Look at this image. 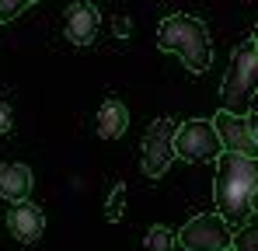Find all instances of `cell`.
I'll return each instance as SVG.
<instances>
[{
    "instance_id": "obj_6",
    "label": "cell",
    "mask_w": 258,
    "mask_h": 251,
    "mask_svg": "<svg viewBox=\"0 0 258 251\" xmlns=\"http://www.w3.org/2000/svg\"><path fill=\"white\" fill-rule=\"evenodd\" d=\"M171 161H174V122L171 119H157V122H150L147 136H143V157H140L143 174L157 178V174L168 171Z\"/></svg>"
},
{
    "instance_id": "obj_12",
    "label": "cell",
    "mask_w": 258,
    "mask_h": 251,
    "mask_svg": "<svg viewBox=\"0 0 258 251\" xmlns=\"http://www.w3.org/2000/svg\"><path fill=\"white\" fill-rule=\"evenodd\" d=\"M171 248H174V234L168 227H150V230H147L143 251H171Z\"/></svg>"
},
{
    "instance_id": "obj_22",
    "label": "cell",
    "mask_w": 258,
    "mask_h": 251,
    "mask_svg": "<svg viewBox=\"0 0 258 251\" xmlns=\"http://www.w3.org/2000/svg\"><path fill=\"white\" fill-rule=\"evenodd\" d=\"M223 251H230V248H223Z\"/></svg>"
},
{
    "instance_id": "obj_19",
    "label": "cell",
    "mask_w": 258,
    "mask_h": 251,
    "mask_svg": "<svg viewBox=\"0 0 258 251\" xmlns=\"http://www.w3.org/2000/svg\"><path fill=\"white\" fill-rule=\"evenodd\" d=\"M251 213H258V192H255V199H251Z\"/></svg>"
},
{
    "instance_id": "obj_13",
    "label": "cell",
    "mask_w": 258,
    "mask_h": 251,
    "mask_svg": "<svg viewBox=\"0 0 258 251\" xmlns=\"http://www.w3.org/2000/svg\"><path fill=\"white\" fill-rule=\"evenodd\" d=\"M230 251H258V223H248L237 234H230Z\"/></svg>"
},
{
    "instance_id": "obj_14",
    "label": "cell",
    "mask_w": 258,
    "mask_h": 251,
    "mask_svg": "<svg viewBox=\"0 0 258 251\" xmlns=\"http://www.w3.org/2000/svg\"><path fill=\"white\" fill-rule=\"evenodd\" d=\"M126 213V185H115L112 196H108V206H105V220L108 223H119Z\"/></svg>"
},
{
    "instance_id": "obj_4",
    "label": "cell",
    "mask_w": 258,
    "mask_h": 251,
    "mask_svg": "<svg viewBox=\"0 0 258 251\" xmlns=\"http://www.w3.org/2000/svg\"><path fill=\"white\" fill-rule=\"evenodd\" d=\"M223 154L220 136L210 119H192L185 126H174V157L181 161H213Z\"/></svg>"
},
{
    "instance_id": "obj_3",
    "label": "cell",
    "mask_w": 258,
    "mask_h": 251,
    "mask_svg": "<svg viewBox=\"0 0 258 251\" xmlns=\"http://www.w3.org/2000/svg\"><path fill=\"white\" fill-rule=\"evenodd\" d=\"M255 91H258V49H255V42H241L234 49V56H230L227 77H223V87H220L223 112L244 115L251 108Z\"/></svg>"
},
{
    "instance_id": "obj_10",
    "label": "cell",
    "mask_w": 258,
    "mask_h": 251,
    "mask_svg": "<svg viewBox=\"0 0 258 251\" xmlns=\"http://www.w3.org/2000/svg\"><path fill=\"white\" fill-rule=\"evenodd\" d=\"M28 196H32V171L18 161L0 164V199L14 206V203H25Z\"/></svg>"
},
{
    "instance_id": "obj_2",
    "label": "cell",
    "mask_w": 258,
    "mask_h": 251,
    "mask_svg": "<svg viewBox=\"0 0 258 251\" xmlns=\"http://www.w3.org/2000/svg\"><path fill=\"white\" fill-rule=\"evenodd\" d=\"M157 49L174 52L178 59H185V67L192 74H206L210 63H213L210 32L192 14H171V18H164L161 28H157Z\"/></svg>"
},
{
    "instance_id": "obj_9",
    "label": "cell",
    "mask_w": 258,
    "mask_h": 251,
    "mask_svg": "<svg viewBox=\"0 0 258 251\" xmlns=\"http://www.w3.org/2000/svg\"><path fill=\"white\" fill-rule=\"evenodd\" d=\"M94 32H98V11H94V4H70V11H67V28H63V35L67 42H74V45H91L94 42Z\"/></svg>"
},
{
    "instance_id": "obj_11",
    "label": "cell",
    "mask_w": 258,
    "mask_h": 251,
    "mask_svg": "<svg viewBox=\"0 0 258 251\" xmlns=\"http://www.w3.org/2000/svg\"><path fill=\"white\" fill-rule=\"evenodd\" d=\"M129 126V112L122 101H105L98 112V136L101 140H119Z\"/></svg>"
},
{
    "instance_id": "obj_1",
    "label": "cell",
    "mask_w": 258,
    "mask_h": 251,
    "mask_svg": "<svg viewBox=\"0 0 258 251\" xmlns=\"http://www.w3.org/2000/svg\"><path fill=\"white\" fill-rule=\"evenodd\" d=\"M220 171H216V209L223 223H241L251 213V199L258 192V157L244 154H220Z\"/></svg>"
},
{
    "instance_id": "obj_20",
    "label": "cell",
    "mask_w": 258,
    "mask_h": 251,
    "mask_svg": "<svg viewBox=\"0 0 258 251\" xmlns=\"http://www.w3.org/2000/svg\"><path fill=\"white\" fill-rule=\"evenodd\" d=\"M255 39H258V25H255Z\"/></svg>"
},
{
    "instance_id": "obj_15",
    "label": "cell",
    "mask_w": 258,
    "mask_h": 251,
    "mask_svg": "<svg viewBox=\"0 0 258 251\" xmlns=\"http://www.w3.org/2000/svg\"><path fill=\"white\" fill-rule=\"evenodd\" d=\"M32 0H0V21H11V18H18L25 7H28Z\"/></svg>"
},
{
    "instance_id": "obj_17",
    "label": "cell",
    "mask_w": 258,
    "mask_h": 251,
    "mask_svg": "<svg viewBox=\"0 0 258 251\" xmlns=\"http://www.w3.org/2000/svg\"><path fill=\"white\" fill-rule=\"evenodd\" d=\"M112 28H115V35H129V21L122 18V14H119V18L112 21Z\"/></svg>"
},
{
    "instance_id": "obj_8",
    "label": "cell",
    "mask_w": 258,
    "mask_h": 251,
    "mask_svg": "<svg viewBox=\"0 0 258 251\" xmlns=\"http://www.w3.org/2000/svg\"><path fill=\"white\" fill-rule=\"evenodd\" d=\"M7 230H11V237H18L21 244H35L39 237H42L45 230V216L42 209L35 206V203H14V206L7 209Z\"/></svg>"
},
{
    "instance_id": "obj_21",
    "label": "cell",
    "mask_w": 258,
    "mask_h": 251,
    "mask_svg": "<svg viewBox=\"0 0 258 251\" xmlns=\"http://www.w3.org/2000/svg\"><path fill=\"white\" fill-rule=\"evenodd\" d=\"M255 49H258V39H255Z\"/></svg>"
},
{
    "instance_id": "obj_16",
    "label": "cell",
    "mask_w": 258,
    "mask_h": 251,
    "mask_svg": "<svg viewBox=\"0 0 258 251\" xmlns=\"http://www.w3.org/2000/svg\"><path fill=\"white\" fill-rule=\"evenodd\" d=\"M7 129H11V108L0 101V133H7Z\"/></svg>"
},
{
    "instance_id": "obj_18",
    "label": "cell",
    "mask_w": 258,
    "mask_h": 251,
    "mask_svg": "<svg viewBox=\"0 0 258 251\" xmlns=\"http://www.w3.org/2000/svg\"><path fill=\"white\" fill-rule=\"evenodd\" d=\"M248 119V133H251V140H255V147H258V112L255 115H244Z\"/></svg>"
},
{
    "instance_id": "obj_5",
    "label": "cell",
    "mask_w": 258,
    "mask_h": 251,
    "mask_svg": "<svg viewBox=\"0 0 258 251\" xmlns=\"http://www.w3.org/2000/svg\"><path fill=\"white\" fill-rule=\"evenodd\" d=\"M174 241H181L185 251H223L230 248V227L216 213H199L181 227V234H174Z\"/></svg>"
},
{
    "instance_id": "obj_7",
    "label": "cell",
    "mask_w": 258,
    "mask_h": 251,
    "mask_svg": "<svg viewBox=\"0 0 258 251\" xmlns=\"http://www.w3.org/2000/svg\"><path fill=\"white\" fill-rule=\"evenodd\" d=\"M213 129L220 136V147L227 154H244V157H258V147L248 133V119L244 115H230V112H216Z\"/></svg>"
}]
</instances>
